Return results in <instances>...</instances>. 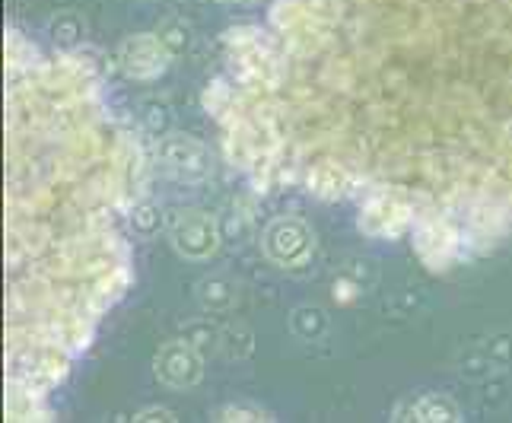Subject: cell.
Wrapping results in <instances>:
<instances>
[{
  "instance_id": "ba28073f",
  "label": "cell",
  "mask_w": 512,
  "mask_h": 423,
  "mask_svg": "<svg viewBox=\"0 0 512 423\" xmlns=\"http://www.w3.org/2000/svg\"><path fill=\"white\" fill-rule=\"evenodd\" d=\"M395 420H417V423H458L462 420V411L449 395H420L411 398L395 408Z\"/></svg>"
},
{
  "instance_id": "7a4b0ae2",
  "label": "cell",
  "mask_w": 512,
  "mask_h": 423,
  "mask_svg": "<svg viewBox=\"0 0 512 423\" xmlns=\"http://www.w3.org/2000/svg\"><path fill=\"white\" fill-rule=\"evenodd\" d=\"M169 242L182 258L207 261L220 252V223L207 210H175V217L169 220Z\"/></svg>"
},
{
  "instance_id": "3957f363",
  "label": "cell",
  "mask_w": 512,
  "mask_h": 423,
  "mask_svg": "<svg viewBox=\"0 0 512 423\" xmlns=\"http://www.w3.org/2000/svg\"><path fill=\"white\" fill-rule=\"evenodd\" d=\"M169 48L156 32H137L128 35L118 45V67L125 70V77L131 80H156L169 70Z\"/></svg>"
},
{
  "instance_id": "52a82bcc",
  "label": "cell",
  "mask_w": 512,
  "mask_h": 423,
  "mask_svg": "<svg viewBox=\"0 0 512 423\" xmlns=\"http://www.w3.org/2000/svg\"><path fill=\"white\" fill-rule=\"evenodd\" d=\"M414 245H417V255L427 261L430 268H446L458 252V236L446 220L433 217L427 223H420Z\"/></svg>"
},
{
  "instance_id": "5b68a950",
  "label": "cell",
  "mask_w": 512,
  "mask_h": 423,
  "mask_svg": "<svg viewBox=\"0 0 512 423\" xmlns=\"http://www.w3.org/2000/svg\"><path fill=\"white\" fill-rule=\"evenodd\" d=\"M414 223V207L395 191H379L366 204L360 214V229L373 239H398L404 229Z\"/></svg>"
},
{
  "instance_id": "30bf717a",
  "label": "cell",
  "mask_w": 512,
  "mask_h": 423,
  "mask_svg": "<svg viewBox=\"0 0 512 423\" xmlns=\"http://www.w3.org/2000/svg\"><path fill=\"white\" fill-rule=\"evenodd\" d=\"M347 188H350V175L344 166H338V163H315L312 166V172H309L312 195L331 201V198H341Z\"/></svg>"
},
{
  "instance_id": "7c38bea8",
  "label": "cell",
  "mask_w": 512,
  "mask_h": 423,
  "mask_svg": "<svg viewBox=\"0 0 512 423\" xmlns=\"http://www.w3.org/2000/svg\"><path fill=\"white\" fill-rule=\"evenodd\" d=\"M131 226H134V233L137 236H156L160 233V226H163V210L156 207L153 201H134L131 207Z\"/></svg>"
},
{
  "instance_id": "277c9868",
  "label": "cell",
  "mask_w": 512,
  "mask_h": 423,
  "mask_svg": "<svg viewBox=\"0 0 512 423\" xmlns=\"http://www.w3.org/2000/svg\"><path fill=\"white\" fill-rule=\"evenodd\" d=\"M160 163L166 172H172L175 179L182 182H204L210 169H214V160H210V150L194 140L188 134H163L160 137Z\"/></svg>"
},
{
  "instance_id": "5bb4252c",
  "label": "cell",
  "mask_w": 512,
  "mask_h": 423,
  "mask_svg": "<svg viewBox=\"0 0 512 423\" xmlns=\"http://www.w3.org/2000/svg\"><path fill=\"white\" fill-rule=\"evenodd\" d=\"M214 420L220 423H258V420H271L268 411H261L258 404L239 401V404H223L220 411H214Z\"/></svg>"
},
{
  "instance_id": "9a60e30c",
  "label": "cell",
  "mask_w": 512,
  "mask_h": 423,
  "mask_svg": "<svg viewBox=\"0 0 512 423\" xmlns=\"http://www.w3.org/2000/svg\"><path fill=\"white\" fill-rule=\"evenodd\" d=\"M201 102H204V109L210 112V115H217V118H223L229 109H233V93L226 90V83H210L207 90H204V96H201Z\"/></svg>"
},
{
  "instance_id": "6da1fadb",
  "label": "cell",
  "mask_w": 512,
  "mask_h": 423,
  "mask_svg": "<svg viewBox=\"0 0 512 423\" xmlns=\"http://www.w3.org/2000/svg\"><path fill=\"white\" fill-rule=\"evenodd\" d=\"M264 255H268L277 268L303 274L315 258V233L306 220L299 217H277L264 229Z\"/></svg>"
},
{
  "instance_id": "e0dca14e",
  "label": "cell",
  "mask_w": 512,
  "mask_h": 423,
  "mask_svg": "<svg viewBox=\"0 0 512 423\" xmlns=\"http://www.w3.org/2000/svg\"><path fill=\"white\" fill-rule=\"evenodd\" d=\"M226 4H242V0H226Z\"/></svg>"
},
{
  "instance_id": "9c48e42d",
  "label": "cell",
  "mask_w": 512,
  "mask_h": 423,
  "mask_svg": "<svg viewBox=\"0 0 512 423\" xmlns=\"http://www.w3.org/2000/svg\"><path fill=\"white\" fill-rule=\"evenodd\" d=\"M236 296H239V287L226 274H210L198 284V303L207 312H229L236 306Z\"/></svg>"
},
{
  "instance_id": "4fadbf2b",
  "label": "cell",
  "mask_w": 512,
  "mask_h": 423,
  "mask_svg": "<svg viewBox=\"0 0 512 423\" xmlns=\"http://www.w3.org/2000/svg\"><path fill=\"white\" fill-rule=\"evenodd\" d=\"M156 35H160L163 45L169 48V55L175 58V55H182V51L188 48V42H191V26L185 20H179V16H172V20H166L160 26V32H156Z\"/></svg>"
},
{
  "instance_id": "2e32d148",
  "label": "cell",
  "mask_w": 512,
  "mask_h": 423,
  "mask_svg": "<svg viewBox=\"0 0 512 423\" xmlns=\"http://www.w3.org/2000/svg\"><path fill=\"white\" fill-rule=\"evenodd\" d=\"M134 420H137V423H153V420L172 423V420H175V414H172L169 408H144V411H137V414H134Z\"/></svg>"
},
{
  "instance_id": "8992f818",
  "label": "cell",
  "mask_w": 512,
  "mask_h": 423,
  "mask_svg": "<svg viewBox=\"0 0 512 423\" xmlns=\"http://www.w3.org/2000/svg\"><path fill=\"white\" fill-rule=\"evenodd\" d=\"M156 379L169 389H191L204 376V360L191 341H166L153 357Z\"/></svg>"
},
{
  "instance_id": "8fae6325",
  "label": "cell",
  "mask_w": 512,
  "mask_h": 423,
  "mask_svg": "<svg viewBox=\"0 0 512 423\" xmlns=\"http://www.w3.org/2000/svg\"><path fill=\"white\" fill-rule=\"evenodd\" d=\"M290 328L299 341H322L328 334V312L322 306H299L290 315Z\"/></svg>"
}]
</instances>
